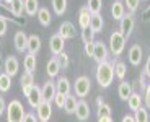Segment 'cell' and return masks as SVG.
<instances>
[{
    "label": "cell",
    "mask_w": 150,
    "mask_h": 122,
    "mask_svg": "<svg viewBox=\"0 0 150 122\" xmlns=\"http://www.w3.org/2000/svg\"><path fill=\"white\" fill-rule=\"evenodd\" d=\"M114 80V67L111 62H101L96 67V81L101 88H108Z\"/></svg>",
    "instance_id": "obj_1"
},
{
    "label": "cell",
    "mask_w": 150,
    "mask_h": 122,
    "mask_svg": "<svg viewBox=\"0 0 150 122\" xmlns=\"http://www.w3.org/2000/svg\"><path fill=\"white\" fill-rule=\"evenodd\" d=\"M25 107L18 99H11L7 106V121L8 122H23L25 121Z\"/></svg>",
    "instance_id": "obj_2"
},
{
    "label": "cell",
    "mask_w": 150,
    "mask_h": 122,
    "mask_svg": "<svg viewBox=\"0 0 150 122\" xmlns=\"http://www.w3.org/2000/svg\"><path fill=\"white\" fill-rule=\"evenodd\" d=\"M126 47V37L119 33V31H114V33L109 36V51H111L112 56H121L124 52Z\"/></svg>",
    "instance_id": "obj_3"
},
{
    "label": "cell",
    "mask_w": 150,
    "mask_h": 122,
    "mask_svg": "<svg viewBox=\"0 0 150 122\" xmlns=\"http://www.w3.org/2000/svg\"><path fill=\"white\" fill-rule=\"evenodd\" d=\"M90 88H91V81L90 78L86 77V75H82V77H79L77 80H75V96H79V98H85L88 93H90Z\"/></svg>",
    "instance_id": "obj_4"
},
{
    "label": "cell",
    "mask_w": 150,
    "mask_h": 122,
    "mask_svg": "<svg viewBox=\"0 0 150 122\" xmlns=\"http://www.w3.org/2000/svg\"><path fill=\"white\" fill-rule=\"evenodd\" d=\"M134 26H135V18H134V13H126L121 20V25H119V33L122 34L126 39L132 34L134 31Z\"/></svg>",
    "instance_id": "obj_5"
},
{
    "label": "cell",
    "mask_w": 150,
    "mask_h": 122,
    "mask_svg": "<svg viewBox=\"0 0 150 122\" xmlns=\"http://www.w3.org/2000/svg\"><path fill=\"white\" fill-rule=\"evenodd\" d=\"M64 47H65V39L60 36L59 33L57 34H52L51 39H49V51L54 57H59L62 52H64Z\"/></svg>",
    "instance_id": "obj_6"
},
{
    "label": "cell",
    "mask_w": 150,
    "mask_h": 122,
    "mask_svg": "<svg viewBox=\"0 0 150 122\" xmlns=\"http://www.w3.org/2000/svg\"><path fill=\"white\" fill-rule=\"evenodd\" d=\"M52 116V106L49 101H42L39 106L36 107V117L39 122H47Z\"/></svg>",
    "instance_id": "obj_7"
},
{
    "label": "cell",
    "mask_w": 150,
    "mask_h": 122,
    "mask_svg": "<svg viewBox=\"0 0 150 122\" xmlns=\"http://www.w3.org/2000/svg\"><path fill=\"white\" fill-rule=\"evenodd\" d=\"M108 47L103 41H95V52H93V59L96 60V63L108 62Z\"/></svg>",
    "instance_id": "obj_8"
},
{
    "label": "cell",
    "mask_w": 150,
    "mask_h": 122,
    "mask_svg": "<svg viewBox=\"0 0 150 122\" xmlns=\"http://www.w3.org/2000/svg\"><path fill=\"white\" fill-rule=\"evenodd\" d=\"M26 99H28V104H30L33 109H36L39 104L44 101V98H42V91H41V88L38 85H33V88H31V91L28 93V96H26Z\"/></svg>",
    "instance_id": "obj_9"
},
{
    "label": "cell",
    "mask_w": 150,
    "mask_h": 122,
    "mask_svg": "<svg viewBox=\"0 0 150 122\" xmlns=\"http://www.w3.org/2000/svg\"><path fill=\"white\" fill-rule=\"evenodd\" d=\"M18 68H20V63H18V59L15 56H7L4 60V72L10 77H15L18 73Z\"/></svg>",
    "instance_id": "obj_10"
},
{
    "label": "cell",
    "mask_w": 150,
    "mask_h": 122,
    "mask_svg": "<svg viewBox=\"0 0 150 122\" xmlns=\"http://www.w3.org/2000/svg\"><path fill=\"white\" fill-rule=\"evenodd\" d=\"M75 117H77V121H79V122L88 121V117H90V106H88V103H86L85 99H80L79 103H77Z\"/></svg>",
    "instance_id": "obj_11"
},
{
    "label": "cell",
    "mask_w": 150,
    "mask_h": 122,
    "mask_svg": "<svg viewBox=\"0 0 150 122\" xmlns=\"http://www.w3.org/2000/svg\"><path fill=\"white\" fill-rule=\"evenodd\" d=\"M142 59H144L142 47H140L139 44H134L131 49H129V62H131V65L139 67L140 62H142Z\"/></svg>",
    "instance_id": "obj_12"
},
{
    "label": "cell",
    "mask_w": 150,
    "mask_h": 122,
    "mask_svg": "<svg viewBox=\"0 0 150 122\" xmlns=\"http://www.w3.org/2000/svg\"><path fill=\"white\" fill-rule=\"evenodd\" d=\"M41 91H42V98H44V101H49V103L54 101V98H56V94H57L56 81H52V80L46 81L44 86L41 88Z\"/></svg>",
    "instance_id": "obj_13"
},
{
    "label": "cell",
    "mask_w": 150,
    "mask_h": 122,
    "mask_svg": "<svg viewBox=\"0 0 150 122\" xmlns=\"http://www.w3.org/2000/svg\"><path fill=\"white\" fill-rule=\"evenodd\" d=\"M13 44L18 52H26L28 49V36L25 34V31H16L15 37H13Z\"/></svg>",
    "instance_id": "obj_14"
},
{
    "label": "cell",
    "mask_w": 150,
    "mask_h": 122,
    "mask_svg": "<svg viewBox=\"0 0 150 122\" xmlns=\"http://www.w3.org/2000/svg\"><path fill=\"white\" fill-rule=\"evenodd\" d=\"M20 83H21L23 94H25V96H28V93L31 91V88H33V85H34L33 73H31V72H25V73L21 75V78H20Z\"/></svg>",
    "instance_id": "obj_15"
},
{
    "label": "cell",
    "mask_w": 150,
    "mask_h": 122,
    "mask_svg": "<svg viewBox=\"0 0 150 122\" xmlns=\"http://www.w3.org/2000/svg\"><path fill=\"white\" fill-rule=\"evenodd\" d=\"M39 51H41V37L38 36V34H31V36H28V49H26V52L28 54L36 56Z\"/></svg>",
    "instance_id": "obj_16"
},
{
    "label": "cell",
    "mask_w": 150,
    "mask_h": 122,
    "mask_svg": "<svg viewBox=\"0 0 150 122\" xmlns=\"http://www.w3.org/2000/svg\"><path fill=\"white\" fill-rule=\"evenodd\" d=\"M90 20H91V13L88 11L86 7H82L79 11V25H80V30H88L90 28Z\"/></svg>",
    "instance_id": "obj_17"
},
{
    "label": "cell",
    "mask_w": 150,
    "mask_h": 122,
    "mask_svg": "<svg viewBox=\"0 0 150 122\" xmlns=\"http://www.w3.org/2000/svg\"><path fill=\"white\" fill-rule=\"evenodd\" d=\"M75 33H77V31H75V26L72 25L70 21H64L59 28V34L64 37V39H74Z\"/></svg>",
    "instance_id": "obj_18"
},
{
    "label": "cell",
    "mask_w": 150,
    "mask_h": 122,
    "mask_svg": "<svg viewBox=\"0 0 150 122\" xmlns=\"http://www.w3.org/2000/svg\"><path fill=\"white\" fill-rule=\"evenodd\" d=\"M132 93H134V91H132V85H131V83H127L126 80L121 81V83H119V88H117V94H119L121 99H122V101H127L129 96H131Z\"/></svg>",
    "instance_id": "obj_19"
},
{
    "label": "cell",
    "mask_w": 150,
    "mask_h": 122,
    "mask_svg": "<svg viewBox=\"0 0 150 122\" xmlns=\"http://www.w3.org/2000/svg\"><path fill=\"white\" fill-rule=\"evenodd\" d=\"M142 104H144V98L140 96L139 93H132L131 96H129V99H127V106H129V109H131L132 112H135L137 109H140Z\"/></svg>",
    "instance_id": "obj_20"
},
{
    "label": "cell",
    "mask_w": 150,
    "mask_h": 122,
    "mask_svg": "<svg viewBox=\"0 0 150 122\" xmlns=\"http://www.w3.org/2000/svg\"><path fill=\"white\" fill-rule=\"evenodd\" d=\"M8 10L13 16L20 18L23 15V11H25V0H13L10 5H8Z\"/></svg>",
    "instance_id": "obj_21"
},
{
    "label": "cell",
    "mask_w": 150,
    "mask_h": 122,
    "mask_svg": "<svg viewBox=\"0 0 150 122\" xmlns=\"http://www.w3.org/2000/svg\"><path fill=\"white\" fill-rule=\"evenodd\" d=\"M62 70L59 65V62H57V57H54V59H51L47 62V65H46V72H47L49 78H56L57 75H59V72Z\"/></svg>",
    "instance_id": "obj_22"
},
{
    "label": "cell",
    "mask_w": 150,
    "mask_h": 122,
    "mask_svg": "<svg viewBox=\"0 0 150 122\" xmlns=\"http://www.w3.org/2000/svg\"><path fill=\"white\" fill-rule=\"evenodd\" d=\"M56 88H57V93H62V94L69 96L70 94V81H69V78H65V77L57 78Z\"/></svg>",
    "instance_id": "obj_23"
},
{
    "label": "cell",
    "mask_w": 150,
    "mask_h": 122,
    "mask_svg": "<svg viewBox=\"0 0 150 122\" xmlns=\"http://www.w3.org/2000/svg\"><path fill=\"white\" fill-rule=\"evenodd\" d=\"M111 15H112V18L114 20H122V16L126 15V8H124V4L122 2H119V0H116L114 4H112V7H111Z\"/></svg>",
    "instance_id": "obj_24"
},
{
    "label": "cell",
    "mask_w": 150,
    "mask_h": 122,
    "mask_svg": "<svg viewBox=\"0 0 150 122\" xmlns=\"http://www.w3.org/2000/svg\"><path fill=\"white\" fill-rule=\"evenodd\" d=\"M103 26H105V23H103V16H101V15H91L90 30L93 31L95 34H96V33H101Z\"/></svg>",
    "instance_id": "obj_25"
},
{
    "label": "cell",
    "mask_w": 150,
    "mask_h": 122,
    "mask_svg": "<svg viewBox=\"0 0 150 122\" xmlns=\"http://www.w3.org/2000/svg\"><path fill=\"white\" fill-rule=\"evenodd\" d=\"M38 21L41 23L42 26H49L51 25V21H52V16H51V11L47 10V8H39V11H38Z\"/></svg>",
    "instance_id": "obj_26"
},
{
    "label": "cell",
    "mask_w": 150,
    "mask_h": 122,
    "mask_svg": "<svg viewBox=\"0 0 150 122\" xmlns=\"http://www.w3.org/2000/svg\"><path fill=\"white\" fill-rule=\"evenodd\" d=\"M38 11H39V4H38V0H25V13H26L28 16L38 15Z\"/></svg>",
    "instance_id": "obj_27"
},
{
    "label": "cell",
    "mask_w": 150,
    "mask_h": 122,
    "mask_svg": "<svg viewBox=\"0 0 150 122\" xmlns=\"http://www.w3.org/2000/svg\"><path fill=\"white\" fill-rule=\"evenodd\" d=\"M23 67H25V70L26 72H31L33 73L36 70V56L33 54H26L25 59H23Z\"/></svg>",
    "instance_id": "obj_28"
},
{
    "label": "cell",
    "mask_w": 150,
    "mask_h": 122,
    "mask_svg": "<svg viewBox=\"0 0 150 122\" xmlns=\"http://www.w3.org/2000/svg\"><path fill=\"white\" fill-rule=\"evenodd\" d=\"M77 103H79V101H77V96H75V94H69L67 99H65V106H64L65 112H67V114H75Z\"/></svg>",
    "instance_id": "obj_29"
},
{
    "label": "cell",
    "mask_w": 150,
    "mask_h": 122,
    "mask_svg": "<svg viewBox=\"0 0 150 122\" xmlns=\"http://www.w3.org/2000/svg\"><path fill=\"white\" fill-rule=\"evenodd\" d=\"M86 8H88V11L91 15H100L103 8V0H88Z\"/></svg>",
    "instance_id": "obj_30"
},
{
    "label": "cell",
    "mask_w": 150,
    "mask_h": 122,
    "mask_svg": "<svg viewBox=\"0 0 150 122\" xmlns=\"http://www.w3.org/2000/svg\"><path fill=\"white\" fill-rule=\"evenodd\" d=\"M10 88H11V77L7 75L5 72L4 73H0V93L10 91Z\"/></svg>",
    "instance_id": "obj_31"
},
{
    "label": "cell",
    "mask_w": 150,
    "mask_h": 122,
    "mask_svg": "<svg viewBox=\"0 0 150 122\" xmlns=\"http://www.w3.org/2000/svg\"><path fill=\"white\" fill-rule=\"evenodd\" d=\"M52 8L57 16H62L67 10V0H52Z\"/></svg>",
    "instance_id": "obj_32"
},
{
    "label": "cell",
    "mask_w": 150,
    "mask_h": 122,
    "mask_svg": "<svg viewBox=\"0 0 150 122\" xmlns=\"http://www.w3.org/2000/svg\"><path fill=\"white\" fill-rule=\"evenodd\" d=\"M114 77H117L121 81L126 78V73H127V67H126V63L124 62H116L114 63Z\"/></svg>",
    "instance_id": "obj_33"
},
{
    "label": "cell",
    "mask_w": 150,
    "mask_h": 122,
    "mask_svg": "<svg viewBox=\"0 0 150 122\" xmlns=\"http://www.w3.org/2000/svg\"><path fill=\"white\" fill-rule=\"evenodd\" d=\"M134 121L135 122H149V112H147V107H140L134 112Z\"/></svg>",
    "instance_id": "obj_34"
},
{
    "label": "cell",
    "mask_w": 150,
    "mask_h": 122,
    "mask_svg": "<svg viewBox=\"0 0 150 122\" xmlns=\"http://www.w3.org/2000/svg\"><path fill=\"white\" fill-rule=\"evenodd\" d=\"M96 116H98V119L100 117H111V107H109L106 103H103L101 106H98Z\"/></svg>",
    "instance_id": "obj_35"
},
{
    "label": "cell",
    "mask_w": 150,
    "mask_h": 122,
    "mask_svg": "<svg viewBox=\"0 0 150 122\" xmlns=\"http://www.w3.org/2000/svg\"><path fill=\"white\" fill-rule=\"evenodd\" d=\"M57 62H59V65H60V68H62V70L69 68V65H70V59H69V56L65 54V52H62V54L57 57Z\"/></svg>",
    "instance_id": "obj_36"
},
{
    "label": "cell",
    "mask_w": 150,
    "mask_h": 122,
    "mask_svg": "<svg viewBox=\"0 0 150 122\" xmlns=\"http://www.w3.org/2000/svg\"><path fill=\"white\" fill-rule=\"evenodd\" d=\"M95 33L88 28V30H83L82 31V41H83V44H86V42H95Z\"/></svg>",
    "instance_id": "obj_37"
},
{
    "label": "cell",
    "mask_w": 150,
    "mask_h": 122,
    "mask_svg": "<svg viewBox=\"0 0 150 122\" xmlns=\"http://www.w3.org/2000/svg\"><path fill=\"white\" fill-rule=\"evenodd\" d=\"M139 4H140V0H124V5H127L129 13H134L139 8Z\"/></svg>",
    "instance_id": "obj_38"
},
{
    "label": "cell",
    "mask_w": 150,
    "mask_h": 122,
    "mask_svg": "<svg viewBox=\"0 0 150 122\" xmlns=\"http://www.w3.org/2000/svg\"><path fill=\"white\" fill-rule=\"evenodd\" d=\"M65 99H67V96H65V94H62V93H57L56 98H54V103H56V106H57V107L64 109V106H65Z\"/></svg>",
    "instance_id": "obj_39"
},
{
    "label": "cell",
    "mask_w": 150,
    "mask_h": 122,
    "mask_svg": "<svg viewBox=\"0 0 150 122\" xmlns=\"http://www.w3.org/2000/svg\"><path fill=\"white\" fill-rule=\"evenodd\" d=\"M7 28H8V21H7V18L0 15V36H4V34L7 33Z\"/></svg>",
    "instance_id": "obj_40"
},
{
    "label": "cell",
    "mask_w": 150,
    "mask_h": 122,
    "mask_svg": "<svg viewBox=\"0 0 150 122\" xmlns=\"http://www.w3.org/2000/svg\"><path fill=\"white\" fill-rule=\"evenodd\" d=\"M144 104H145L147 109H150V85L145 86V93H144Z\"/></svg>",
    "instance_id": "obj_41"
},
{
    "label": "cell",
    "mask_w": 150,
    "mask_h": 122,
    "mask_svg": "<svg viewBox=\"0 0 150 122\" xmlns=\"http://www.w3.org/2000/svg\"><path fill=\"white\" fill-rule=\"evenodd\" d=\"M93 52H95V42H86L85 44V54L88 57H93Z\"/></svg>",
    "instance_id": "obj_42"
},
{
    "label": "cell",
    "mask_w": 150,
    "mask_h": 122,
    "mask_svg": "<svg viewBox=\"0 0 150 122\" xmlns=\"http://www.w3.org/2000/svg\"><path fill=\"white\" fill-rule=\"evenodd\" d=\"M23 122H39V121H38V117L33 114V112H28V114L25 116V121Z\"/></svg>",
    "instance_id": "obj_43"
},
{
    "label": "cell",
    "mask_w": 150,
    "mask_h": 122,
    "mask_svg": "<svg viewBox=\"0 0 150 122\" xmlns=\"http://www.w3.org/2000/svg\"><path fill=\"white\" fill-rule=\"evenodd\" d=\"M144 75L150 78V56L147 57V62H145V67H144Z\"/></svg>",
    "instance_id": "obj_44"
},
{
    "label": "cell",
    "mask_w": 150,
    "mask_h": 122,
    "mask_svg": "<svg viewBox=\"0 0 150 122\" xmlns=\"http://www.w3.org/2000/svg\"><path fill=\"white\" fill-rule=\"evenodd\" d=\"M5 111H7V104H5V99H4V96H0V116L4 114Z\"/></svg>",
    "instance_id": "obj_45"
},
{
    "label": "cell",
    "mask_w": 150,
    "mask_h": 122,
    "mask_svg": "<svg viewBox=\"0 0 150 122\" xmlns=\"http://www.w3.org/2000/svg\"><path fill=\"white\" fill-rule=\"evenodd\" d=\"M142 18H144V21H149V20H150V5H149V7H147V10L144 11Z\"/></svg>",
    "instance_id": "obj_46"
},
{
    "label": "cell",
    "mask_w": 150,
    "mask_h": 122,
    "mask_svg": "<svg viewBox=\"0 0 150 122\" xmlns=\"http://www.w3.org/2000/svg\"><path fill=\"white\" fill-rule=\"evenodd\" d=\"M121 122H135V121H134V116H131V114H126V116L122 117V121H121Z\"/></svg>",
    "instance_id": "obj_47"
},
{
    "label": "cell",
    "mask_w": 150,
    "mask_h": 122,
    "mask_svg": "<svg viewBox=\"0 0 150 122\" xmlns=\"http://www.w3.org/2000/svg\"><path fill=\"white\" fill-rule=\"evenodd\" d=\"M98 122H112V119L111 117H100Z\"/></svg>",
    "instance_id": "obj_48"
},
{
    "label": "cell",
    "mask_w": 150,
    "mask_h": 122,
    "mask_svg": "<svg viewBox=\"0 0 150 122\" xmlns=\"http://www.w3.org/2000/svg\"><path fill=\"white\" fill-rule=\"evenodd\" d=\"M105 103V101H103V98L100 96V98H96V106H101V104Z\"/></svg>",
    "instance_id": "obj_49"
},
{
    "label": "cell",
    "mask_w": 150,
    "mask_h": 122,
    "mask_svg": "<svg viewBox=\"0 0 150 122\" xmlns=\"http://www.w3.org/2000/svg\"><path fill=\"white\" fill-rule=\"evenodd\" d=\"M4 2H5V4H7V5H10L11 2H13V0H4Z\"/></svg>",
    "instance_id": "obj_50"
},
{
    "label": "cell",
    "mask_w": 150,
    "mask_h": 122,
    "mask_svg": "<svg viewBox=\"0 0 150 122\" xmlns=\"http://www.w3.org/2000/svg\"><path fill=\"white\" fill-rule=\"evenodd\" d=\"M0 65L4 67V63H2V52H0Z\"/></svg>",
    "instance_id": "obj_51"
},
{
    "label": "cell",
    "mask_w": 150,
    "mask_h": 122,
    "mask_svg": "<svg viewBox=\"0 0 150 122\" xmlns=\"http://www.w3.org/2000/svg\"><path fill=\"white\" fill-rule=\"evenodd\" d=\"M0 4H2V0H0Z\"/></svg>",
    "instance_id": "obj_52"
}]
</instances>
